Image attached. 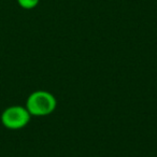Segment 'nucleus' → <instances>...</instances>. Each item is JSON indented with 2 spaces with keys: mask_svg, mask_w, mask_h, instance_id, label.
I'll list each match as a JSON object with an SVG mask.
<instances>
[{
  "mask_svg": "<svg viewBox=\"0 0 157 157\" xmlns=\"http://www.w3.org/2000/svg\"><path fill=\"white\" fill-rule=\"evenodd\" d=\"M25 107L31 116L44 117L51 115L56 110L57 99L48 90H38L27 97Z\"/></svg>",
  "mask_w": 157,
  "mask_h": 157,
  "instance_id": "f257e3e1",
  "label": "nucleus"
},
{
  "mask_svg": "<svg viewBox=\"0 0 157 157\" xmlns=\"http://www.w3.org/2000/svg\"><path fill=\"white\" fill-rule=\"evenodd\" d=\"M31 117L30 113L25 105H14L6 108L0 115V121L3 127L10 130H20L29 124Z\"/></svg>",
  "mask_w": 157,
  "mask_h": 157,
  "instance_id": "f03ea898",
  "label": "nucleus"
},
{
  "mask_svg": "<svg viewBox=\"0 0 157 157\" xmlns=\"http://www.w3.org/2000/svg\"><path fill=\"white\" fill-rule=\"evenodd\" d=\"M17 5L24 10H33L37 8L40 0H16Z\"/></svg>",
  "mask_w": 157,
  "mask_h": 157,
  "instance_id": "7ed1b4c3",
  "label": "nucleus"
}]
</instances>
